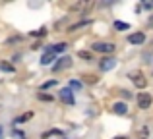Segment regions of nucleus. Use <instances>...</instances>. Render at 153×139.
I'll use <instances>...</instances> for the list:
<instances>
[{
  "label": "nucleus",
  "mask_w": 153,
  "mask_h": 139,
  "mask_svg": "<svg viewBox=\"0 0 153 139\" xmlns=\"http://www.w3.org/2000/svg\"><path fill=\"white\" fill-rule=\"evenodd\" d=\"M130 79L138 89H143V87L147 85V81H146V77H143L142 71H130Z\"/></svg>",
  "instance_id": "nucleus-1"
},
{
  "label": "nucleus",
  "mask_w": 153,
  "mask_h": 139,
  "mask_svg": "<svg viewBox=\"0 0 153 139\" xmlns=\"http://www.w3.org/2000/svg\"><path fill=\"white\" fill-rule=\"evenodd\" d=\"M93 50H95V52L108 54V52H112V50H114V45H112V43H95V45H93Z\"/></svg>",
  "instance_id": "nucleus-2"
},
{
  "label": "nucleus",
  "mask_w": 153,
  "mask_h": 139,
  "mask_svg": "<svg viewBox=\"0 0 153 139\" xmlns=\"http://www.w3.org/2000/svg\"><path fill=\"white\" fill-rule=\"evenodd\" d=\"M39 99H41V101H52V97H51V95H45V93H41V95H39Z\"/></svg>",
  "instance_id": "nucleus-17"
},
{
  "label": "nucleus",
  "mask_w": 153,
  "mask_h": 139,
  "mask_svg": "<svg viewBox=\"0 0 153 139\" xmlns=\"http://www.w3.org/2000/svg\"><path fill=\"white\" fill-rule=\"evenodd\" d=\"M52 60H54V50H52V49H49V50H47V52H45V54L41 56V64L49 66Z\"/></svg>",
  "instance_id": "nucleus-7"
},
{
  "label": "nucleus",
  "mask_w": 153,
  "mask_h": 139,
  "mask_svg": "<svg viewBox=\"0 0 153 139\" xmlns=\"http://www.w3.org/2000/svg\"><path fill=\"white\" fill-rule=\"evenodd\" d=\"M52 50H54V52H64V50L68 49V45L66 43H58V45H54V46H51Z\"/></svg>",
  "instance_id": "nucleus-10"
},
{
  "label": "nucleus",
  "mask_w": 153,
  "mask_h": 139,
  "mask_svg": "<svg viewBox=\"0 0 153 139\" xmlns=\"http://www.w3.org/2000/svg\"><path fill=\"white\" fill-rule=\"evenodd\" d=\"M114 27H116V29H120V31H124V29H130V25H128V23H124V21H116L114 23Z\"/></svg>",
  "instance_id": "nucleus-13"
},
{
  "label": "nucleus",
  "mask_w": 153,
  "mask_h": 139,
  "mask_svg": "<svg viewBox=\"0 0 153 139\" xmlns=\"http://www.w3.org/2000/svg\"><path fill=\"white\" fill-rule=\"evenodd\" d=\"M112 112H114V114H118V116H124V114L128 112V106L124 104V102H116V104L112 106Z\"/></svg>",
  "instance_id": "nucleus-8"
},
{
  "label": "nucleus",
  "mask_w": 153,
  "mask_h": 139,
  "mask_svg": "<svg viewBox=\"0 0 153 139\" xmlns=\"http://www.w3.org/2000/svg\"><path fill=\"white\" fill-rule=\"evenodd\" d=\"M0 139H2V128H0Z\"/></svg>",
  "instance_id": "nucleus-20"
},
{
  "label": "nucleus",
  "mask_w": 153,
  "mask_h": 139,
  "mask_svg": "<svg viewBox=\"0 0 153 139\" xmlns=\"http://www.w3.org/2000/svg\"><path fill=\"white\" fill-rule=\"evenodd\" d=\"M0 70H2V71H10V74H12V71H14V66L8 64V62H0Z\"/></svg>",
  "instance_id": "nucleus-12"
},
{
  "label": "nucleus",
  "mask_w": 153,
  "mask_h": 139,
  "mask_svg": "<svg viewBox=\"0 0 153 139\" xmlns=\"http://www.w3.org/2000/svg\"><path fill=\"white\" fill-rule=\"evenodd\" d=\"M138 104H140V108H149L151 106V95L149 93H140L138 95Z\"/></svg>",
  "instance_id": "nucleus-3"
},
{
  "label": "nucleus",
  "mask_w": 153,
  "mask_h": 139,
  "mask_svg": "<svg viewBox=\"0 0 153 139\" xmlns=\"http://www.w3.org/2000/svg\"><path fill=\"white\" fill-rule=\"evenodd\" d=\"M60 99H62L66 104H74V95H72V89H62V91H60Z\"/></svg>",
  "instance_id": "nucleus-5"
},
{
  "label": "nucleus",
  "mask_w": 153,
  "mask_h": 139,
  "mask_svg": "<svg viewBox=\"0 0 153 139\" xmlns=\"http://www.w3.org/2000/svg\"><path fill=\"white\" fill-rule=\"evenodd\" d=\"M99 66H101L103 71H108V70H112L116 66V62L112 60V58H105V60H101V64H99Z\"/></svg>",
  "instance_id": "nucleus-9"
},
{
  "label": "nucleus",
  "mask_w": 153,
  "mask_h": 139,
  "mask_svg": "<svg viewBox=\"0 0 153 139\" xmlns=\"http://www.w3.org/2000/svg\"><path fill=\"white\" fill-rule=\"evenodd\" d=\"M70 66H72V60L68 56H64V58H60V60H58V64H54V71L66 70V68H70Z\"/></svg>",
  "instance_id": "nucleus-4"
},
{
  "label": "nucleus",
  "mask_w": 153,
  "mask_h": 139,
  "mask_svg": "<svg viewBox=\"0 0 153 139\" xmlns=\"http://www.w3.org/2000/svg\"><path fill=\"white\" fill-rule=\"evenodd\" d=\"M33 118V112H25L23 116H19L18 120H16V124H19V122H27V120H31Z\"/></svg>",
  "instance_id": "nucleus-11"
},
{
  "label": "nucleus",
  "mask_w": 153,
  "mask_h": 139,
  "mask_svg": "<svg viewBox=\"0 0 153 139\" xmlns=\"http://www.w3.org/2000/svg\"><path fill=\"white\" fill-rule=\"evenodd\" d=\"M128 41H130L132 45H142V43L146 41V35L143 33H132L130 37H128Z\"/></svg>",
  "instance_id": "nucleus-6"
},
{
  "label": "nucleus",
  "mask_w": 153,
  "mask_h": 139,
  "mask_svg": "<svg viewBox=\"0 0 153 139\" xmlns=\"http://www.w3.org/2000/svg\"><path fill=\"white\" fill-rule=\"evenodd\" d=\"M79 54V58H85V60H91V54L89 52H85V50H82V52H78Z\"/></svg>",
  "instance_id": "nucleus-16"
},
{
  "label": "nucleus",
  "mask_w": 153,
  "mask_h": 139,
  "mask_svg": "<svg viewBox=\"0 0 153 139\" xmlns=\"http://www.w3.org/2000/svg\"><path fill=\"white\" fill-rule=\"evenodd\" d=\"M85 81H89V83H95V81H97V77H93V75H85Z\"/></svg>",
  "instance_id": "nucleus-18"
},
{
  "label": "nucleus",
  "mask_w": 153,
  "mask_h": 139,
  "mask_svg": "<svg viewBox=\"0 0 153 139\" xmlns=\"http://www.w3.org/2000/svg\"><path fill=\"white\" fill-rule=\"evenodd\" d=\"M70 89H82V81H76V79H72V81H70Z\"/></svg>",
  "instance_id": "nucleus-14"
},
{
  "label": "nucleus",
  "mask_w": 153,
  "mask_h": 139,
  "mask_svg": "<svg viewBox=\"0 0 153 139\" xmlns=\"http://www.w3.org/2000/svg\"><path fill=\"white\" fill-rule=\"evenodd\" d=\"M114 139H128V137H114Z\"/></svg>",
  "instance_id": "nucleus-19"
},
{
  "label": "nucleus",
  "mask_w": 153,
  "mask_h": 139,
  "mask_svg": "<svg viewBox=\"0 0 153 139\" xmlns=\"http://www.w3.org/2000/svg\"><path fill=\"white\" fill-rule=\"evenodd\" d=\"M52 85H56V81H54V79H51V81L43 83V85H41V89H49V87H52Z\"/></svg>",
  "instance_id": "nucleus-15"
}]
</instances>
